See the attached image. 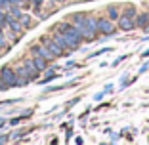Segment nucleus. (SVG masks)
Segmentation results:
<instances>
[{
    "mask_svg": "<svg viewBox=\"0 0 149 145\" xmlns=\"http://www.w3.org/2000/svg\"><path fill=\"white\" fill-rule=\"evenodd\" d=\"M40 42H42V44L46 46V48H48V50H50V52H52L56 57L65 56V52H63V50L59 48V44H57V42H56L54 38H50V36H42V38H40Z\"/></svg>",
    "mask_w": 149,
    "mask_h": 145,
    "instance_id": "obj_4",
    "label": "nucleus"
},
{
    "mask_svg": "<svg viewBox=\"0 0 149 145\" xmlns=\"http://www.w3.org/2000/svg\"><path fill=\"white\" fill-rule=\"evenodd\" d=\"M63 40H65V44H67V50H77L80 46V42H82V38L73 36L69 33H63Z\"/></svg>",
    "mask_w": 149,
    "mask_h": 145,
    "instance_id": "obj_7",
    "label": "nucleus"
},
{
    "mask_svg": "<svg viewBox=\"0 0 149 145\" xmlns=\"http://www.w3.org/2000/svg\"><path fill=\"white\" fill-rule=\"evenodd\" d=\"M56 76H57V75H56V69H48V71H46V76L40 80V84H48V82H52Z\"/></svg>",
    "mask_w": 149,
    "mask_h": 145,
    "instance_id": "obj_14",
    "label": "nucleus"
},
{
    "mask_svg": "<svg viewBox=\"0 0 149 145\" xmlns=\"http://www.w3.org/2000/svg\"><path fill=\"white\" fill-rule=\"evenodd\" d=\"M123 15H126V17H132V19H136V6L126 4V6L123 8Z\"/></svg>",
    "mask_w": 149,
    "mask_h": 145,
    "instance_id": "obj_13",
    "label": "nucleus"
},
{
    "mask_svg": "<svg viewBox=\"0 0 149 145\" xmlns=\"http://www.w3.org/2000/svg\"><path fill=\"white\" fill-rule=\"evenodd\" d=\"M6 8H10L8 2H6V0H0V10H6Z\"/></svg>",
    "mask_w": 149,
    "mask_h": 145,
    "instance_id": "obj_19",
    "label": "nucleus"
},
{
    "mask_svg": "<svg viewBox=\"0 0 149 145\" xmlns=\"http://www.w3.org/2000/svg\"><path fill=\"white\" fill-rule=\"evenodd\" d=\"M15 75H17V86H25V84H29V82H33V80H36L35 76L31 75V71L27 69L25 65L17 67V69H15Z\"/></svg>",
    "mask_w": 149,
    "mask_h": 145,
    "instance_id": "obj_2",
    "label": "nucleus"
},
{
    "mask_svg": "<svg viewBox=\"0 0 149 145\" xmlns=\"http://www.w3.org/2000/svg\"><path fill=\"white\" fill-rule=\"evenodd\" d=\"M113 48H101V50H97V52H94L92 56L88 57V59H94V57H97V56H103V53H107V52H111Z\"/></svg>",
    "mask_w": 149,
    "mask_h": 145,
    "instance_id": "obj_16",
    "label": "nucleus"
},
{
    "mask_svg": "<svg viewBox=\"0 0 149 145\" xmlns=\"http://www.w3.org/2000/svg\"><path fill=\"white\" fill-rule=\"evenodd\" d=\"M6 141H10V136H0V143H6Z\"/></svg>",
    "mask_w": 149,
    "mask_h": 145,
    "instance_id": "obj_24",
    "label": "nucleus"
},
{
    "mask_svg": "<svg viewBox=\"0 0 149 145\" xmlns=\"http://www.w3.org/2000/svg\"><path fill=\"white\" fill-rule=\"evenodd\" d=\"M23 65H25L27 69L31 71V75L35 76V78H38V73H40V71L36 69V65H35V59H33V57H31V59H29V57H27V59H23Z\"/></svg>",
    "mask_w": 149,
    "mask_h": 145,
    "instance_id": "obj_9",
    "label": "nucleus"
},
{
    "mask_svg": "<svg viewBox=\"0 0 149 145\" xmlns=\"http://www.w3.org/2000/svg\"><path fill=\"white\" fill-rule=\"evenodd\" d=\"M107 17H109L111 21H117V19L120 17V10H118V6H115V4L107 6Z\"/></svg>",
    "mask_w": 149,
    "mask_h": 145,
    "instance_id": "obj_10",
    "label": "nucleus"
},
{
    "mask_svg": "<svg viewBox=\"0 0 149 145\" xmlns=\"http://www.w3.org/2000/svg\"><path fill=\"white\" fill-rule=\"evenodd\" d=\"M56 2H63V0H56Z\"/></svg>",
    "mask_w": 149,
    "mask_h": 145,
    "instance_id": "obj_28",
    "label": "nucleus"
},
{
    "mask_svg": "<svg viewBox=\"0 0 149 145\" xmlns=\"http://www.w3.org/2000/svg\"><path fill=\"white\" fill-rule=\"evenodd\" d=\"M33 59H35V65H36V69L42 73V71H46L48 69V59H44V57H38V56H33Z\"/></svg>",
    "mask_w": 149,
    "mask_h": 145,
    "instance_id": "obj_12",
    "label": "nucleus"
},
{
    "mask_svg": "<svg viewBox=\"0 0 149 145\" xmlns=\"http://www.w3.org/2000/svg\"><path fill=\"white\" fill-rule=\"evenodd\" d=\"M19 122H21V119H19V117H17V119H12V120H10V124H12V126H15V124H19Z\"/></svg>",
    "mask_w": 149,
    "mask_h": 145,
    "instance_id": "obj_22",
    "label": "nucleus"
},
{
    "mask_svg": "<svg viewBox=\"0 0 149 145\" xmlns=\"http://www.w3.org/2000/svg\"><path fill=\"white\" fill-rule=\"evenodd\" d=\"M86 13L84 12H79V13H73V15H71V23H73L74 27H82L84 25V21H86Z\"/></svg>",
    "mask_w": 149,
    "mask_h": 145,
    "instance_id": "obj_8",
    "label": "nucleus"
},
{
    "mask_svg": "<svg viewBox=\"0 0 149 145\" xmlns=\"http://www.w3.org/2000/svg\"><path fill=\"white\" fill-rule=\"evenodd\" d=\"M6 88H8V86H6V84H4V80L0 78V92H6Z\"/></svg>",
    "mask_w": 149,
    "mask_h": 145,
    "instance_id": "obj_21",
    "label": "nucleus"
},
{
    "mask_svg": "<svg viewBox=\"0 0 149 145\" xmlns=\"http://www.w3.org/2000/svg\"><path fill=\"white\" fill-rule=\"evenodd\" d=\"M141 57H149V50H145V52L141 53Z\"/></svg>",
    "mask_w": 149,
    "mask_h": 145,
    "instance_id": "obj_25",
    "label": "nucleus"
},
{
    "mask_svg": "<svg viewBox=\"0 0 149 145\" xmlns=\"http://www.w3.org/2000/svg\"><path fill=\"white\" fill-rule=\"evenodd\" d=\"M134 23H136L138 29H143V27L149 23V13L147 12H145V13H138V17L134 19Z\"/></svg>",
    "mask_w": 149,
    "mask_h": 145,
    "instance_id": "obj_11",
    "label": "nucleus"
},
{
    "mask_svg": "<svg viewBox=\"0 0 149 145\" xmlns=\"http://www.w3.org/2000/svg\"><path fill=\"white\" fill-rule=\"evenodd\" d=\"M111 90H113V84H105V88H103V92H111Z\"/></svg>",
    "mask_w": 149,
    "mask_h": 145,
    "instance_id": "obj_23",
    "label": "nucleus"
},
{
    "mask_svg": "<svg viewBox=\"0 0 149 145\" xmlns=\"http://www.w3.org/2000/svg\"><path fill=\"white\" fill-rule=\"evenodd\" d=\"M4 122H6V120H4V119H0V126H4Z\"/></svg>",
    "mask_w": 149,
    "mask_h": 145,
    "instance_id": "obj_27",
    "label": "nucleus"
},
{
    "mask_svg": "<svg viewBox=\"0 0 149 145\" xmlns=\"http://www.w3.org/2000/svg\"><path fill=\"white\" fill-rule=\"evenodd\" d=\"M79 101H80V97H74L73 101H69V103H67V107H73V105H77Z\"/></svg>",
    "mask_w": 149,
    "mask_h": 145,
    "instance_id": "obj_18",
    "label": "nucleus"
},
{
    "mask_svg": "<svg viewBox=\"0 0 149 145\" xmlns=\"http://www.w3.org/2000/svg\"><path fill=\"white\" fill-rule=\"evenodd\" d=\"M0 78L4 80V84L8 88L12 86H17V75H15V69H12L10 65H4L0 69Z\"/></svg>",
    "mask_w": 149,
    "mask_h": 145,
    "instance_id": "obj_1",
    "label": "nucleus"
},
{
    "mask_svg": "<svg viewBox=\"0 0 149 145\" xmlns=\"http://www.w3.org/2000/svg\"><path fill=\"white\" fill-rule=\"evenodd\" d=\"M31 53H33V56H38V57H44V59H48V61H52L54 57H56L48 48H46V46L42 44V42H40V44H35V46H33V48H31Z\"/></svg>",
    "mask_w": 149,
    "mask_h": 145,
    "instance_id": "obj_5",
    "label": "nucleus"
},
{
    "mask_svg": "<svg viewBox=\"0 0 149 145\" xmlns=\"http://www.w3.org/2000/svg\"><path fill=\"white\" fill-rule=\"evenodd\" d=\"M143 29H145V33H149V23H147V25L143 27Z\"/></svg>",
    "mask_w": 149,
    "mask_h": 145,
    "instance_id": "obj_26",
    "label": "nucleus"
},
{
    "mask_svg": "<svg viewBox=\"0 0 149 145\" xmlns=\"http://www.w3.org/2000/svg\"><path fill=\"white\" fill-rule=\"evenodd\" d=\"M8 6H19V0H6Z\"/></svg>",
    "mask_w": 149,
    "mask_h": 145,
    "instance_id": "obj_20",
    "label": "nucleus"
},
{
    "mask_svg": "<svg viewBox=\"0 0 149 145\" xmlns=\"http://www.w3.org/2000/svg\"><path fill=\"white\" fill-rule=\"evenodd\" d=\"M19 23L23 25V29H27V27H31L33 19H31V15H29V13H21V17H19Z\"/></svg>",
    "mask_w": 149,
    "mask_h": 145,
    "instance_id": "obj_15",
    "label": "nucleus"
},
{
    "mask_svg": "<svg viewBox=\"0 0 149 145\" xmlns=\"http://www.w3.org/2000/svg\"><path fill=\"white\" fill-rule=\"evenodd\" d=\"M115 25H113V21H111L109 17H100L97 19V33H101V35H105V36H111V35H115Z\"/></svg>",
    "mask_w": 149,
    "mask_h": 145,
    "instance_id": "obj_3",
    "label": "nucleus"
},
{
    "mask_svg": "<svg viewBox=\"0 0 149 145\" xmlns=\"http://www.w3.org/2000/svg\"><path fill=\"white\" fill-rule=\"evenodd\" d=\"M124 59H128V53H126V56H120V57H117V59L113 61V67H115V65H118L120 61H124Z\"/></svg>",
    "mask_w": 149,
    "mask_h": 145,
    "instance_id": "obj_17",
    "label": "nucleus"
},
{
    "mask_svg": "<svg viewBox=\"0 0 149 145\" xmlns=\"http://www.w3.org/2000/svg\"><path fill=\"white\" fill-rule=\"evenodd\" d=\"M117 25H118V29H120V31L128 33V31H132V29L136 27V23H134V19H132V17H126V15H120V17L117 19Z\"/></svg>",
    "mask_w": 149,
    "mask_h": 145,
    "instance_id": "obj_6",
    "label": "nucleus"
}]
</instances>
